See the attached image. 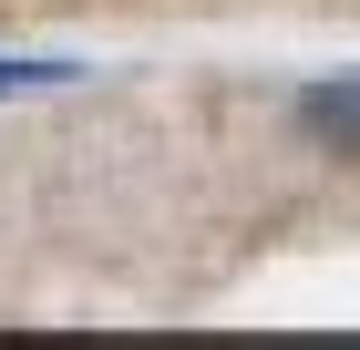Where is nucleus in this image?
I'll return each mask as SVG.
<instances>
[{"label": "nucleus", "mask_w": 360, "mask_h": 350, "mask_svg": "<svg viewBox=\"0 0 360 350\" xmlns=\"http://www.w3.org/2000/svg\"><path fill=\"white\" fill-rule=\"evenodd\" d=\"M299 135L360 165V73H330V82H309V93H299Z\"/></svg>", "instance_id": "1"}]
</instances>
